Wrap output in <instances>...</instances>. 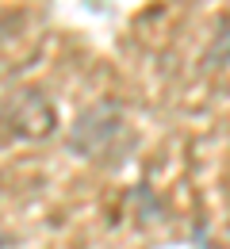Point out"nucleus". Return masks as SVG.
<instances>
[{
    "instance_id": "obj_1",
    "label": "nucleus",
    "mask_w": 230,
    "mask_h": 249,
    "mask_svg": "<svg viewBox=\"0 0 230 249\" xmlns=\"http://www.w3.org/2000/svg\"><path fill=\"white\" fill-rule=\"evenodd\" d=\"M123 134V115L115 104H96L88 107L77 123H73V134H69V146L85 157H104Z\"/></svg>"
},
{
    "instance_id": "obj_2",
    "label": "nucleus",
    "mask_w": 230,
    "mask_h": 249,
    "mask_svg": "<svg viewBox=\"0 0 230 249\" xmlns=\"http://www.w3.org/2000/svg\"><path fill=\"white\" fill-rule=\"evenodd\" d=\"M4 123H8L12 134H19V138H50L54 126H58V115H54L50 100L42 92L23 89V92L8 96V104H4Z\"/></svg>"
}]
</instances>
